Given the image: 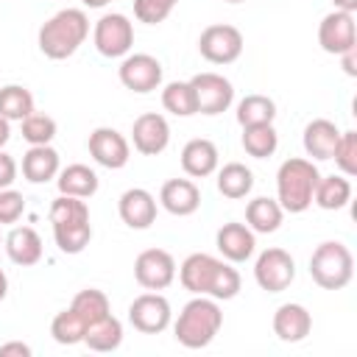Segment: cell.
Listing matches in <instances>:
<instances>
[{
  "mask_svg": "<svg viewBox=\"0 0 357 357\" xmlns=\"http://www.w3.org/2000/svg\"><path fill=\"white\" fill-rule=\"evenodd\" d=\"M86 148H89V156H92L98 165L109 167V170H120V167H126L128 159H131L128 139H126L117 128H109V126L95 128V131L89 134Z\"/></svg>",
  "mask_w": 357,
  "mask_h": 357,
  "instance_id": "cell-13",
  "label": "cell"
},
{
  "mask_svg": "<svg viewBox=\"0 0 357 357\" xmlns=\"http://www.w3.org/2000/svg\"><path fill=\"white\" fill-rule=\"evenodd\" d=\"M59 192L61 195H75V198H92L98 192V173L81 162L67 165L64 170H59L56 176Z\"/></svg>",
  "mask_w": 357,
  "mask_h": 357,
  "instance_id": "cell-25",
  "label": "cell"
},
{
  "mask_svg": "<svg viewBox=\"0 0 357 357\" xmlns=\"http://www.w3.org/2000/svg\"><path fill=\"white\" fill-rule=\"evenodd\" d=\"M128 321L142 335H159L170 324V301L159 290L142 293L128 304Z\"/></svg>",
  "mask_w": 357,
  "mask_h": 357,
  "instance_id": "cell-10",
  "label": "cell"
},
{
  "mask_svg": "<svg viewBox=\"0 0 357 357\" xmlns=\"http://www.w3.org/2000/svg\"><path fill=\"white\" fill-rule=\"evenodd\" d=\"M159 204L170 215L187 218V215L198 212V206H201V190L190 178H167L162 184V190H159Z\"/></svg>",
  "mask_w": 357,
  "mask_h": 357,
  "instance_id": "cell-16",
  "label": "cell"
},
{
  "mask_svg": "<svg viewBox=\"0 0 357 357\" xmlns=\"http://www.w3.org/2000/svg\"><path fill=\"white\" fill-rule=\"evenodd\" d=\"M173 3H178V0H173Z\"/></svg>",
  "mask_w": 357,
  "mask_h": 357,
  "instance_id": "cell-48",
  "label": "cell"
},
{
  "mask_svg": "<svg viewBox=\"0 0 357 357\" xmlns=\"http://www.w3.org/2000/svg\"><path fill=\"white\" fill-rule=\"evenodd\" d=\"M0 243H3V237H0Z\"/></svg>",
  "mask_w": 357,
  "mask_h": 357,
  "instance_id": "cell-49",
  "label": "cell"
},
{
  "mask_svg": "<svg viewBox=\"0 0 357 357\" xmlns=\"http://www.w3.org/2000/svg\"><path fill=\"white\" fill-rule=\"evenodd\" d=\"M14 178H17V162H14V156H8V153L0 148V190L11 187Z\"/></svg>",
  "mask_w": 357,
  "mask_h": 357,
  "instance_id": "cell-40",
  "label": "cell"
},
{
  "mask_svg": "<svg viewBox=\"0 0 357 357\" xmlns=\"http://www.w3.org/2000/svg\"><path fill=\"white\" fill-rule=\"evenodd\" d=\"M215 245L223 254V259H229V262H245L254 254V248H257V237H254V231L245 223H234L231 220V223H223L218 229Z\"/></svg>",
  "mask_w": 357,
  "mask_h": 357,
  "instance_id": "cell-18",
  "label": "cell"
},
{
  "mask_svg": "<svg viewBox=\"0 0 357 357\" xmlns=\"http://www.w3.org/2000/svg\"><path fill=\"white\" fill-rule=\"evenodd\" d=\"M173 6V0H134V17L145 25H159L170 17Z\"/></svg>",
  "mask_w": 357,
  "mask_h": 357,
  "instance_id": "cell-38",
  "label": "cell"
},
{
  "mask_svg": "<svg viewBox=\"0 0 357 357\" xmlns=\"http://www.w3.org/2000/svg\"><path fill=\"white\" fill-rule=\"evenodd\" d=\"M31 112H33V95H31V89H25L20 84L0 86V114L6 120H25Z\"/></svg>",
  "mask_w": 357,
  "mask_h": 357,
  "instance_id": "cell-33",
  "label": "cell"
},
{
  "mask_svg": "<svg viewBox=\"0 0 357 357\" xmlns=\"http://www.w3.org/2000/svg\"><path fill=\"white\" fill-rule=\"evenodd\" d=\"M192 89H195V103L201 114H220L231 106L234 100V86L229 78H223L220 73H198L190 78Z\"/></svg>",
  "mask_w": 357,
  "mask_h": 357,
  "instance_id": "cell-12",
  "label": "cell"
},
{
  "mask_svg": "<svg viewBox=\"0 0 357 357\" xmlns=\"http://www.w3.org/2000/svg\"><path fill=\"white\" fill-rule=\"evenodd\" d=\"M337 139H340V128L326 117H318V120L307 123L304 137H301L304 151L312 159H332V151H335Z\"/></svg>",
  "mask_w": 357,
  "mask_h": 357,
  "instance_id": "cell-23",
  "label": "cell"
},
{
  "mask_svg": "<svg viewBox=\"0 0 357 357\" xmlns=\"http://www.w3.org/2000/svg\"><path fill=\"white\" fill-rule=\"evenodd\" d=\"M20 128L28 145H50V139L56 137V120L42 112H31L25 120H20Z\"/></svg>",
  "mask_w": 357,
  "mask_h": 357,
  "instance_id": "cell-36",
  "label": "cell"
},
{
  "mask_svg": "<svg viewBox=\"0 0 357 357\" xmlns=\"http://www.w3.org/2000/svg\"><path fill=\"white\" fill-rule=\"evenodd\" d=\"M321 173L318 167L312 165V159H301V156H293V159H284L276 170V201L284 212L290 215H301L312 206V192H315V184H318Z\"/></svg>",
  "mask_w": 357,
  "mask_h": 357,
  "instance_id": "cell-4",
  "label": "cell"
},
{
  "mask_svg": "<svg viewBox=\"0 0 357 357\" xmlns=\"http://www.w3.org/2000/svg\"><path fill=\"white\" fill-rule=\"evenodd\" d=\"M134 279L145 290H165L176 279V259L165 248H145L134 259Z\"/></svg>",
  "mask_w": 357,
  "mask_h": 357,
  "instance_id": "cell-9",
  "label": "cell"
},
{
  "mask_svg": "<svg viewBox=\"0 0 357 357\" xmlns=\"http://www.w3.org/2000/svg\"><path fill=\"white\" fill-rule=\"evenodd\" d=\"M53 240H56L61 254H81L89 245V240H92L89 218L67 220V223H53Z\"/></svg>",
  "mask_w": 357,
  "mask_h": 357,
  "instance_id": "cell-27",
  "label": "cell"
},
{
  "mask_svg": "<svg viewBox=\"0 0 357 357\" xmlns=\"http://www.w3.org/2000/svg\"><path fill=\"white\" fill-rule=\"evenodd\" d=\"M198 53L212 64H231L243 53V33L229 22L206 25L198 36Z\"/></svg>",
  "mask_w": 357,
  "mask_h": 357,
  "instance_id": "cell-6",
  "label": "cell"
},
{
  "mask_svg": "<svg viewBox=\"0 0 357 357\" xmlns=\"http://www.w3.org/2000/svg\"><path fill=\"white\" fill-rule=\"evenodd\" d=\"M351 201V181L346 176H321L312 192V204L321 209H343Z\"/></svg>",
  "mask_w": 357,
  "mask_h": 357,
  "instance_id": "cell-28",
  "label": "cell"
},
{
  "mask_svg": "<svg viewBox=\"0 0 357 357\" xmlns=\"http://www.w3.org/2000/svg\"><path fill=\"white\" fill-rule=\"evenodd\" d=\"M332 159L346 178H351L357 173V131H340V139L332 151Z\"/></svg>",
  "mask_w": 357,
  "mask_h": 357,
  "instance_id": "cell-37",
  "label": "cell"
},
{
  "mask_svg": "<svg viewBox=\"0 0 357 357\" xmlns=\"http://www.w3.org/2000/svg\"><path fill=\"white\" fill-rule=\"evenodd\" d=\"M282 218H284V209L279 206V201H273L268 195H259V198L248 201V206H245V226L254 234L276 231L282 226Z\"/></svg>",
  "mask_w": 357,
  "mask_h": 357,
  "instance_id": "cell-24",
  "label": "cell"
},
{
  "mask_svg": "<svg viewBox=\"0 0 357 357\" xmlns=\"http://www.w3.org/2000/svg\"><path fill=\"white\" fill-rule=\"evenodd\" d=\"M11 120H6L3 114H0V148L8 142V137H11V126H8Z\"/></svg>",
  "mask_w": 357,
  "mask_h": 357,
  "instance_id": "cell-43",
  "label": "cell"
},
{
  "mask_svg": "<svg viewBox=\"0 0 357 357\" xmlns=\"http://www.w3.org/2000/svg\"><path fill=\"white\" fill-rule=\"evenodd\" d=\"M84 321H86V326L89 324H95V321H100V318H106L109 312H112V304H109V296L103 293V290H98V287H86V290H81V293H75V298H73V304H70Z\"/></svg>",
  "mask_w": 357,
  "mask_h": 357,
  "instance_id": "cell-35",
  "label": "cell"
},
{
  "mask_svg": "<svg viewBox=\"0 0 357 357\" xmlns=\"http://www.w3.org/2000/svg\"><path fill=\"white\" fill-rule=\"evenodd\" d=\"M310 276L324 290H343L354 276V257L340 240L321 243L310 257Z\"/></svg>",
  "mask_w": 357,
  "mask_h": 357,
  "instance_id": "cell-5",
  "label": "cell"
},
{
  "mask_svg": "<svg viewBox=\"0 0 357 357\" xmlns=\"http://www.w3.org/2000/svg\"><path fill=\"white\" fill-rule=\"evenodd\" d=\"M131 142L142 156H156L170 145V126L162 114L145 112L131 126Z\"/></svg>",
  "mask_w": 357,
  "mask_h": 357,
  "instance_id": "cell-15",
  "label": "cell"
},
{
  "mask_svg": "<svg viewBox=\"0 0 357 357\" xmlns=\"http://www.w3.org/2000/svg\"><path fill=\"white\" fill-rule=\"evenodd\" d=\"M318 45L321 50L340 56L357 45V28H354V14L349 11H329L321 25H318Z\"/></svg>",
  "mask_w": 357,
  "mask_h": 357,
  "instance_id": "cell-14",
  "label": "cell"
},
{
  "mask_svg": "<svg viewBox=\"0 0 357 357\" xmlns=\"http://www.w3.org/2000/svg\"><path fill=\"white\" fill-rule=\"evenodd\" d=\"M273 117H276V103L268 95H245L237 103V123L240 126L273 123Z\"/></svg>",
  "mask_w": 357,
  "mask_h": 357,
  "instance_id": "cell-34",
  "label": "cell"
},
{
  "mask_svg": "<svg viewBox=\"0 0 357 357\" xmlns=\"http://www.w3.org/2000/svg\"><path fill=\"white\" fill-rule=\"evenodd\" d=\"M86 8H103L106 3H112V0H81Z\"/></svg>",
  "mask_w": 357,
  "mask_h": 357,
  "instance_id": "cell-46",
  "label": "cell"
},
{
  "mask_svg": "<svg viewBox=\"0 0 357 357\" xmlns=\"http://www.w3.org/2000/svg\"><path fill=\"white\" fill-rule=\"evenodd\" d=\"M332 3H335L337 11H349V14L357 11V0H332Z\"/></svg>",
  "mask_w": 357,
  "mask_h": 357,
  "instance_id": "cell-44",
  "label": "cell"
},
{
  "mask_svg": "<svg viewBox=\"0 0 357 357\" xmlns=\"http://www.w3.org/2000/svg\"><path fill=\"white\" fill-rule=\"evenodd\" d=\"M340 61H343V70H346V75H357V61H354V47H351V50H346V53H340Z\"/></svg>",
  "mask_w": 357,
  "mask_h": 357,
  "instance_id": "cell-42",
  "label": "cell"
},
{
  "mask_svg": "<svg viewBox=\"0 0 357 357\" xmlns=\"http://www.w3.org/2000/svg\"><path fill=\"white\" fill-rule=\"evenodd\" d=\"M178 282L192 296H212L215 301L234 298L243 284L237 268H231L229 262H223L212 254H204V251H195L181 262Z\"/></svg>",
  "mask_w": 357,
  "mask_h": 357,
  "instance_id": "cell-1",
  "label": "cell"
},
{
  "mask_svg": "<svg viewBox=\"0 0 357 357\" xmlns=\"http://www.w3.org/2000/svg\"><path fill=\"white\" fill-rule=\"evenodd\" d=\"M25 212V198L22 192L6 187L0 190V226H8V223H17Z\"/></svg>",
  "mask_w": 357,
  "mask_h": 357,
  "instance_id": "cell-39",
  "label": "cell"
},
{
  "mask_svg": "<svg viewBox=\"0 0 357 357\" xmlns=\"http://www.w3.org/2000/svg\"><path fill=\"white\" fill-rule=\"evenodd\" d=\"M117 212L128 229H148L156 220V198L142 187H131L120 195Z\"/></svg>",
  "mask_w": 357,
  "mask_h": 357,
  "instance_id": "cell-17",
  "label": "cell"
},
{
  "mask_svg": "<svg viewBox=\"0 0 357 357\" xmlns=\"http://www.w3.org/2000/svg\"><path fill=\"white\" fill-rule=\"evenodd\" d=\"M220 326H223L220 304L212 296H195L181 307L173 324V335L184 349H204L215 340Z\"/></svg>",
  "mask_w": 357,
  "mask_h": 357,
  "instance_id": "cell-2",
  "label": "cell"
},
{
  "mask_svg": "<svg viewBox=\"0 0 357 357\" xmlns=\"http://www.w3.org/2000/svg\"><path fill=\"white\" fill-rule=\"evenodd\" d=\"M89 36V17L84 8H61L39 28V50L53 59H70Z\"/></svg>",
  "mask_w": 357,
  "mask_h": 357,
  "instance_id": "cell-3",
  "label": "cell"
},
{
  "mask_svg": "<svg viewBox=\"0 0 357 357\" xmlns=\"http://www.w3.org/2000/svg\"><path fill=\"white\" fill-rule=\"evenodd\" d=\"M3 245H6V254L14 265L28 268V265H36L42 259V237L31 226H14L6 234Z\"/></svg>",
  "mask_w": 357,
  "mask_h": 357,
  "instance_id": "cell-21",
  "label": "cell"
},
{
  "mask_svg": "<svg viewBox=\"0 0 357 357\" xmlns=\"http://www.w3.org/2000/svg\"><path fill=\"white\" fill-rule=\"evenodd\" d=\"M6 293H8V276H6V271L0 268V301L6 298Z\"/></svg>",
  "mask_w": 357,
  "mask_h": 357,
  "instance_id": "cell-45",
  "label": "cell"
},
{
  "mask_svg": "<svg viewBox=\"0 0 357 357\" xmlns=\"http://www.w3.org/2000/svg\"><path fill=\"white\" fill-rule=\"evenodd\" d=\"M243 148L254 159H268L279 148V134L273 123H259V126H243Z\"/></svg>",
  "mask_w": 357,
  "mask_h": 357,
  "instance_id": "cell-30",
  "label": "cell"
},
{
  "mask_svg": "<svg viewBox=\"0 0 357 357\" xmlns=\"http://www.w3.org/2000/svg\"><path fill=\"white\" fill-rule=\"evenodd\" d=\"M162 106L176 114V117H190L198 114V103H195V89L190 81H170L162 89Z\"/></svg>",
  "mask_w": 357,
  "mask_h": 357,
  "instance_id": "cell-31",
  "label": "cell"
},
{
  "mask_svg": "<svg viewBox=\"0 0 357 357\" xmlns=\"http://www.w3.org/2000/svg\"><path fill=\"white\" fill-rule=\"evenodd\" d=\"M117 75H120V84L126 89H131L137 95H145V92L159 89V84H162V64L151 53H131V56H126L120 61Z\"/></svg>",
  "mask_w": 357,
  "mask_h": 357,
  "instance_id": "cell-11",
  "label": "cell"
},
{
  "mask_svg": "<svg viewBox=\"0 0 357 357\" xmlns=\"http://www.w3.org/2000/svg\"><path fill=\"white\" fill-rule=\"evenodd\" d=\"M92 42H95V50L106 59L128 56V50L134 45V25L126 14H103L95 22Z\"/></svg>",
  "mask_w": 357,
  "mask_h": 357,
  "instance_id": "cell-7",
  "label": "cell"
},
{
  "mask_svg": "<svg viewBox=\"0 0 357 357\" xmlns=\"http://www.w3.org/2000/svg\"><path fill=\"white\" fill-rule=\"evenodd\" d=\"M11 354H20V357H31V346H28V343H20V340L3 343V346H0V357H11Z\"/></svg>",
  "mask_w": 357,
  "mask_h": 357,
  "instance_id": "cell-41",
  "label": "cell"
},
{
  "mask_svg": "<svg viewBox=\"0 0 357 357\" xmlns=\"http://www.w3.org/2000/svg\"><path fill=\"white\" fill-rule=\"evenodd\" d=\"M59 151L50 145H31L22 156V176L31 184H45L59 176Z\"/></svg>",
  "mask_w": 357,
  "mask_h": 357,
  "instance_id": "cell-22",
  "label": "cell"
},
{
  "mask_svg": "<svg viewBox=\"0 0 357 357\" xmlns=\"http://www.w3.org/2000/svg\"><path fill=\"white\" fill-rule=\"evenodd\" d=\"M251 187H254V173L243 162H229L218 170V192L223 198L240 201L251 192Z\"/></svg>",
  "mask_w": 357,
  "mask_h": 357,
  "instance_id": "cell-26",
  "label": "cell"
},
{
  "mask_svg": "<svg viewBox=\"0 0 357 357\" xmlns=\"http://www.w3.org/2000/svg\"><path fill=\"white\" fill-rule=\"evenodd\" d=\"M312 332V315L304 304H282L273 312V335L284 343H298Z\"/></svg>",
  "mask_w": 357,
  "mask_h": 357,
  "instance_id": "cell-19",
  "label": "cell"
},
{
  "mask_svg": "<svg viewBox=\"0 0 357 357\" xmlns=\"http://www.w3.org/2000/svg\"><path fill=\"white\" fill-rule=\"evenodd\" d=\"M226 3H243V0H226Z\"/></svg>",
  "mask_w": 357,
  "mask_h": 357,
  "instance_id": "cell-47",
  "label": "cell"
},
{
  "mask_svg": "<svg viewBox=\"0 0 357 357\" xmlns=\"http://www.w3.org/2000/svg\"><path fill=\"white\" fill-rule=\"evenodd\" d=\"M254 279L265 293H282L296 279V262L284 248H265L254 262Z\"/></svg>",
  "mask_w": 357,
  "mask_h": 357,
  "instance_id": "cell-8",
  "label": "cell"
},
{
  "mask_svg": "<svg viewBox=\"0 0 357 357\" xmlns=\"http://www.w3.org/2000/svg\"><path fill=\"white\" fill-rule=\"evenodd\" d=\"M84 332H86V321L73 310H61L53 321H50V335L56 343L61 346H75V343H84Z\"/></svg>",
  "mask_w": 357,
  "mask_h": 357,
  "instance_id": "cell-32",
  "label": "cell"
},
{
  "mask_svg": "<svg viewBox=\"0 0 357 357\" xmlns=\"http://www.w3.org/2000/svg\"><path fill=\"white\" fill-rule=\"evenodd\" d=\"M84 343L92 351H114L123 343V324L109 312L106 318H100V321H95V324L86 326Z\"/></svg>",
  "mask_w": 357,
  "mask_h": 357,
  "instance_id": "cell-29",
  "label": "cell"
},
{
  "mask_svg": "<svg viewBox=\"0 0 357 357\" xmlns=\"http://www.w3.org/2000/svg\"><path fill=\"white\" fill-rule=\"evenodd\" d=\"M218 145L212 139L195 137L181 148V170L192 178H206L218 170Z\"/></svg>",
  "mask_w": 357,
  "mask_h": 357,
  "instance_id": "cell-20",
  "label": "cell"
}]
</instances>
